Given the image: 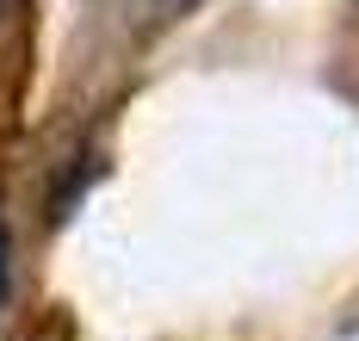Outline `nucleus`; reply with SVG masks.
<instances>
[{
  "instance_id": "f257e3e1",
  "label": "nucleus",
  "mask_w": 359,
  "mask_h": 341,
  "mask_svg": "<svg viewBox=\"0 0 359 341\" xmlns=\"http://www.w3.org/2000/svg\"><path fill=\"white\" fill-rule=\"evenodd\" d=\"M6 292H13V248H6V218H0V310H6Z\"/></svg>"
}]
</instances>
